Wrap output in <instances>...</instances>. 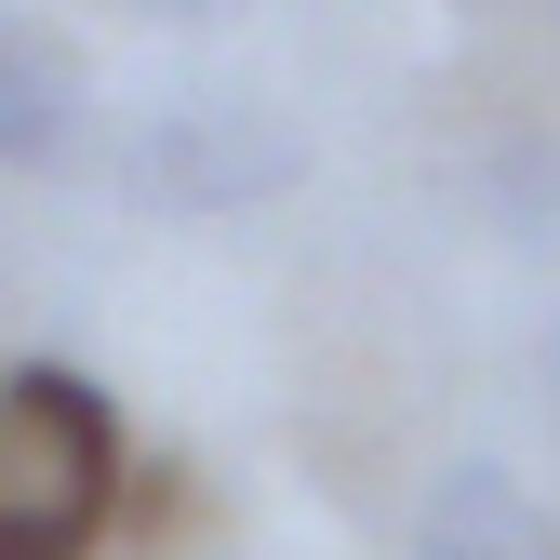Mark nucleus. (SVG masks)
Instances as JSON below:
<instances>
[{"label":"nucleus","mask_w":560,"mask_h":560,"mask_svg":"<svg viewBox=\"0 0 560 560\" xmlns=\"http://www.w3.org/2000/svg\"><path fill=\"white\" fill-rule=\"evenodd\" d=\"M120 400L81 361L0 374V560H94L120 534Z\"/></svg>","instance_id":"nucleus-1"},{"label":"nucleus","mask_w":560,"mask_h":560,"mask_svg":"<svg viewBox=\"0 0 560 560\" xmlns=\"http://www.w3.org/2000/svg\"><path fill=\"white\" fill-rule=\"evenodd\" d=\"M120 174L174 200V214H254V200H280L307 174V133L280 107H161L120 133Z\"/></svg>","instance_id":"nucleus-2"},{"label":"nucleus","mask_w":560,"mask_h":560,"mask_svg":"<svg viewBox=\"0 0 560 560\" xmlns=\"http://www.w3.org/2000/svg\"><path fill=\"white\" fill-rule=\"evenodd\" d=\"M94 148V67L54 14H0V174H67Z\"/></svg>","instance_id":"nucleus-3"},{"label":"nucleus","mask_w":560,"mask_h":560,"mask_svg":"<svg viewBox=\"0 0 560 560\" xmlns=\"http://www.w3.org/2000/svg\"><path fill=\"white\" fill-rule=\"evenodd\" d=\"M400 560H560V534H547V508L521 494V467L454 454V467L428 480V508H413V547H400Z\"/></svg>","instance_id":"nucleus-4"},{"label":"nucleus","mask_w":560,"mask_h":560,"mask_svg":"<svg viewBox=\"0 0 560 560\" xmlns=\"http://www.w3.org/2000/svg\"><path fill=\"white\" fill-rule=\"evenodd\" d=\"M133 14H161V27H214L228 0H133Z\"/></svg>","instance_id":"nucleus-5"},{"label":"nucleus","mask_w":560,"mask_h":560,"mask_svg":"<svg viewBox=\"0 0 560 560\" xmlns=\"http://www.w3.org/2000/svg\"><path fill=\"white\" fill-rule=\"evenodd\" d=\"M547 14H560V0H547Z\"/></svg>","instance_id":"nucleus-6"},{"label":"nucleus","mask_w":560,"mask_h":560,"mask_svg":"<svg viewBox=\"0 0 560 560\" xmlns=\"http://www.w3.org/2000/svg\"><path fill=\"white\" fill-rule=\"evenodd\" d=\"M547 387H560V374H547Z\"/></svg>","instance_id":"nucleus-7"}]
</instances>
